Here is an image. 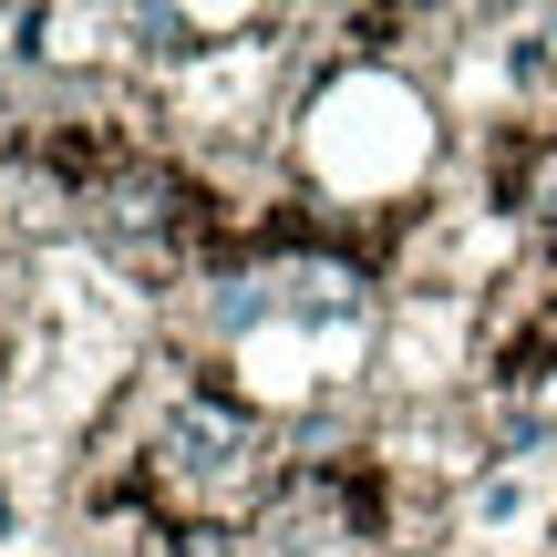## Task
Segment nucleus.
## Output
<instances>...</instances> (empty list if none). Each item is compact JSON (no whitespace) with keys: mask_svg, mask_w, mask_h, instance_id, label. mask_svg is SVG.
<instances>
[{"mask_svg":"<svg viewBox=\"0 0 557 557\" xmlns=\"http://www.w3.org/2000/svg\"><path fill=\"white\" fill-rule=\"evenodd\" d=\"M83 218H94V238L135 278H197V269L227 259V207L207 197L186 165H165V156H145L135 176H114Z\"/></svg>","mask_w":557,"mask_h":557,"instance_id":"nucleus-1","label":"nucleus"}]
</instances>
